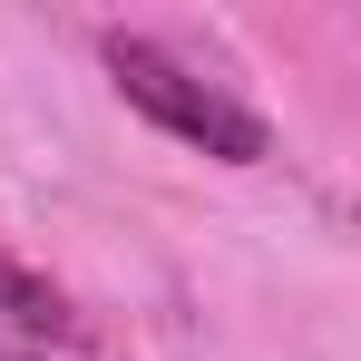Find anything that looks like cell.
Masks as SVG:
<instances>
[{
  "instance_id": "2",
  "label": "cell",
  "mask_w": 361,
  "mask_h": 361,
  "mask_svg": "<svg viewBox=\"0 0 361 361\" xmlns=\"http://www.w3.org/2000/svg\"><path fill=\"white\" fill-rule=\"evenodd\" d=\"M39 342L78 352V312L49 283H30L20 264H0V361H39Z\"/></svg>"
},
{
  "instance_id": "1",
  "label": "cell",
  "mask_w": 361,
  "mask_h": 361,
  "mask_svg": "<svg viewBox=\"0 0 361 361\" xmlns=\"http://www.w3.org/2000/svg\"><path fill=\"white\" fill-rule=\"evenodd\" d=\"M108 78L127 88V108H147L166 137L225 157V166H264V157H274L264 118H254L244 98H225L215 78H195V68H185L176 49H157V39H127V30H118V39H108Z\"/></svg>"
}]
</instances>
